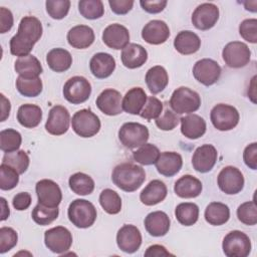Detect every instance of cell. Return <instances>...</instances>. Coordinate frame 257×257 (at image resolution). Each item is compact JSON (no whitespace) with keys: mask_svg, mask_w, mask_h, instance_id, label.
I'll return each instance as SVG.
<instances>
[{"mask_svg":"<svg viewBox=\"0 0 257 257\" xmlns=\"http://www.w3.org/2000/svg\"><path fill=\"white\" fill-rule=\"evenodd\" d=\"M68 185L73 193L80 196L89 195L94 190V181L92 178L81 172L71 175L68 180Z\"/></svg>","mask_w":257,"mask_h":257,"instance_id":"37","label":"cell"},{"mask_svg":"<svg viewBox=\"0 0 257 257\" xmlns=\"http://www.w3.org/2000/svg\"><path fill=\"white\" fill-rule=\"evenodd\" d=\"M22 143V137L19 132L13 128H6L0 132V149L4 153L18 151Z\"/></svg>","mask_w":257,"mask_h":257,"instance_id":"42","label":"cell"},{"mask_svg":"<svg viewBox=\"0 0 257 257\" xmlns=\"http://www.w3.org/2000/svg\"><path fill=\"white\" fill-rule=\"evenodd\" d=\"M149 137L148 127L139 122H125L118 131V139L121 145L127 149H136L145 145Z\"/></svg>","mask_w":257,"mask_h":257,"instance_id":"6","label":"cell"},{"mask_svg":"<svg viewBox=\"0 0 257 257\" xmlns=\"http://www.w3.org/2000/svg\"><path fill=\"white\" fill-rule=\"evenodd\" d=\"M108 4L111 11L117 15H124L130 12L134 6L132 0H109Z\"/></svg>","mask_w":257,"mask_h":257,"instance_id":"54","label":"cell"},{"mask_svg":"<svg viewBox=\"0 0 257 257\" xmlns=\"http://www.w3.org/2000/svg\"><path fill=\"white\" fill-rule=\"evenodd\" d=\"M222 57L228 67L241 68L249 63L251 51L244 42L232 41L223 48Z\"/></svg>","mask_w":257,"mask_h":257,"instance_id":"9","label":"cell"},{"mask_svg":"<svg viewBox=\"0 0 257 257\" xmlns=\"http://www.w3.org/2000/svg\"><path fill=\"white\" fill-rule=\"evenodd\" d=\"M147 98V94L142 87H133L123 96L121 101L122 110L131 114H140Z\"/></svg>","mask_w":257,"mask_h":257,"instance_id":"33","label":"cell"},{"mask_svg":"<svg viewBox=\"0 0 257 257\" xmlns=\"http://www.w3.org/2000/svg\"><path fill=\"white\" fill-rule=\"evenodd\" d=\"M160 151L158 147H156L153 144H145L141 146L136 152L133 154L134 160L144 166H150L153 165L157 162L159 156H160Z\"/></svg>","mask_w":257,"mask_h":257,"instance_id":"43","label":"cell"},{"mask_svg":"<svg viewBox=\"0 0 257 257\" xmlns=\"http://www.w3.org/2000/svg\"><path fill=\"white\" fill-rule=\"evenodd\" d=\"M41 119L42 110L36 104H22L17 110V120L24 127L33 128L40 123Z\"/></svg>","mask_w":257,"mask_h":257,"instance_id":"35","label":"cell"},{"mask_svg":"<svg viewBox=\"0 0 257 257\" xmlns=\"http://www.w3.org/2000/svg\"><path fill=\"white\" fill-rule=\"evenodd\" d=\"M58 214L59 210L57 207H47L38 203L32 210L31 217L36 224L40 226H46L56 220Z\"/></svg>","mask_w":257,"mask_h":257,"instance_id":"40","label":"cell"},{"mask_svg":"<svg viewBox=\"0 0 257 257\" xmlns=\"http://www.w3.org/2000/svg\"><path fill=\"white\" fill-rule=\"evenodd\" d=\"M43 32L40 20L34 16H24L19 23L18 31L15 34L18 38L34 45L41 37Z\"/></svg>","mask_w":257,"mask_h":257,"instance_id":"20","label":"cell"},{"mask_svg":"<svg viewBox=\"0 0 257 257\" xmlns=\"http://www.w3.org/2000/svg\"><path fill=\"white\" fill-rule=\"evenodd\" d=\"M169 36L170 28L163 20H151L142 30L143 39L147 43L153 45H159L166 42Z\"/></svg>","mask_w":257,"mask_h":257,"instance_id":"21","label":"cell"},{"mask_svg":"<svg viewBox=\"0 0 257 257\" xmlns=\"http://www.w3.org/2000/svg\"><path fill=\"white\" fill-rule=\"evenodd\" d=\"M89 68L93 76L96 78H106L114 71L115 60L109 53L98 52L91 57L89 61Z\"/></svg>","mask_w":257,"mask_h":257,"instance_id":"22","label":"cell"},{"mask_svg":"<svg viewBox=\"0 0 257 257\" xmlns=\"http://www.w3.org/2000/svg\"><path fill=\"white\" fill-rule=\"evenodd\" d=\"M38 203L47 207H58L62 200V193L59 186L52 180L43 179L35 186Z\"/></svg>","mask_w":257,"mask_h":257,"instance_id":"13","label":"cell"},{"mask_svg":"<svg viewBox=\"0 0 257 257\" xmlns=\"http://www.w3.org/2000/svg\"><path fill=\"white\" fill-rule=\"evenodd\" d=\"M163 111V102L156 96H149L147 101L140 112V115L143 118L148 120L158 118Z\"/></svg>","mask_w":257,"mask_h":257,"instance_id":"49","label":"cell"},{"mask_svg":"<svg viewBox=\"0 0 257 257\" xmlns=\"http://www.w3.org/2000/svg\"><path fill=\"white\" fill-rule=\"evenodd\" d=\"M70 115L66 107L54 105L49 110L48 118L45 122V130L53 136H61L69 128Z\"/></svg>","mask_w":257,"mask_h":257,"instance_id":"15","label":"cell"},{"mask_svg":"<svg viewBox=\"0 0 257 257\" xmlns=\"http://www.w3.org/2000/svg\"><path fill=\"white\" fill-rule=\"evenodd\" d=\"M79 13L86 19L100 18L104 13L103 3L100 0H81L78 2Z\"/></svg>","mask_w":257,"mask_h":257,"instance_id":"45","label":"cell"},{"mask_svg":"<svg viewBox=\"0 0 257 257\" xmlns=\"http://www.w3.org/2000/svg\"><path fill=\"white\" fill-rule=\"evenodd\" d=\"M180 121V118L178 117L177 113H175L173 110L169 109L168 107L164 110V112L156 118V124L157 126L162 131H172L174 130Z\"/></svg>","mask_w":257,"mask_h":257,"instance_id":"52","label":"cell"},{"mask_svg":"<svg viewBox=\"0 0 257 257\" xmlns=\"http://www.w3.org/2000/svg\"><path fill=\"white\" fill-rule=\"evenodd\" d=\"M44 243L51 252L62 254L70 249L72 245V235L65 227H53L45 231Z\"/></svg>","mask_w":257,"mask_h":257,"instance_id":"11","label":"cell"},{"mask_svg":"<svg viewBox=\"0 0 257 257\" xmlns=\"http://www.w3.org/2000/svg\"><path fill=\"white\" fill-rule=\"evenodd\" d=\"M121 62L130 69L143 66L148 60V52L146 48L137 43H128L121 51Z\"/></svg>","mask_w":257,"mask_h":257,"instance_id":"25","label":"cell"},{"mask_svg":"<svg viewBox=\"0 0 257 257\" xmlns=\"http://www.w3.org/2000/svg\"><path fill=\"white\" fill-rule=\"evenodd\" d=\"M42 81L39 77L24 78L18 76L16 79V88L18 92L27 97H35L42 91Z\"/></svg>","mask_w":257,"mask_h":257,"instance_id":"41","label":"cell"},{"mask_svg":"<svg viewBox=\"0 0 257 257\" xmlns=\"http://www.w3.org/2000/svg\"><path fill=\"white\" fill-rule=\"evenodd\" d=\"M99 204L102 209L110 215H115L121 210V199L119 195L111 189H104L100 193Z\"/></svg>","mask_w":257,"mask_h":257,"instance_id":"39","label":"cell"},{"mask_svg":"<svg viewBox=\"0 0 257 257\" xmlns=\"http://www.w3.org/2000/svg\"><path fill=\"white\" fill-rule=\"evenodd\" d=\"M112 183L124 192L138 190L146 180L145 170L132 163H121L114 167L111 174Z\"/></svg>","mask_w":257,"mask_h":257,"instance_id":"1","label":"cell"},{"mask_svg":"<svg viewBox=\"0 0 257 257\" xmlns=\"http://www.w3.org/2000/svg\"><path fill=\"white\" fill-rule=\"evenodd\" d=\"M64 98L72 104H80L86 101L91 93V85L83 76H73L69 78L63 86Z\"/></svg>","mask_w":257,"mask_h":257,"instance_id":"8","label":"cell"},{"mask_svg":"<svg viewBox=\"0 0 257 257\" xmlns=\"http://www.w3.org/2000/svg\"><path fill=\"white\" fill-rule=\"evenodd\" d=\"M210 118L213 125L221 132L233 130L239 122L238 110L230 104H216L210 112Z\"/></svg>","mask_w":257,"mask_h":257,"instance_id":"7","label":"cell"},{"mask_svg":"<svg viewBox=\"0 0 257 257\" xmlns=\"http://www.w3.org/2000/svg\"><path fill=\"white\" fill-rule=\"evenodd\" d=\"M121 94L115 89L106 88L96 98V106L106 115H117L122 111Z\"/></svg>","mask_w":257,"mask_h":257,"instance_id":"18","label":"cell"},{"mask_svg":"<svg viewBox=\"0 0 257 257\" xmlns=\"http://www.w3.org/2000/svg\"><path fill=\"white\" fill-rule=\"evenodd\" d=\"M238 220L248 226L256 225L257 223V206L255 201H248L241 204L237 209Z\"/></svg>","mask_w":257,"mask_h":257,"instance_id":"47","label":"cell"},{"mask_svg":"<svg viewBox=\"0 0 257 257\" xmlns=\"http://www.w3.org/2000/svg\"><path fill=\"white\" fill-rule=\"evenodd\" d=\"M157 171L165 177H173L180 172L183 166V159L179 153L164 152L161 153L155 163Z\"/></svg>","mask_w":257,"mask_h":257,"instance_id":"23","label":"cell"},{"mask_svg":"<svg viewBox=\"0 0 257 257\" xmlns=\"http://www.w3.org/2000/svg\"><path fill=\"white\" fill-rule=\"evenodd\" d=\"M117 247L125 253H135L142 245V234L134 225H123L116 234Z\"/></svg>","mask_w":257,"mask_h":257,"instance_id":"17","label":"cell"},{"mask_svg":"<svg viewBox=\"0 0 257 257\" xmlns=\"http://www.w3.org/2000/svg\"><path fill=\"white\" fill-rule=\"evenodd\" d=\"M32 199L29 193L27 192H20L16 194L12 200L13 207L18 211H23L28 209V207L31 205Z\"/></svg>","mask_w":257,"mask_h":257,"instance_id":"57","label":"cell"},{"mask_svg":"<svg viewBox=\"0 0 257 257\" xmlns=\"http://www.w3.org/2000/svg\"><path fill=\"white\" fill-rule=\"evenodd\" d=\"M19 182V174L12 167L1 164L0 166V189L9 191L14 189Z\"/></svg>","mask_w":257,"mask_h":257,"instance_id":"46","label":"cell"},{"mask_svg":"<svg viewBox=\"0 0 257 257\" xmlns=\"http://www.w3.org/2000/svg\"><path fill=\"white\" fill-rule=\"evenodd\" d=\"M222 249L227 257H246L251 252V241L242 231L234 230L224 237Z\"/></svg>","mask_w":257,"mask_h":257,"instance_id":"5","label":"cell"},{"mask_svg":"<svg viewBox=\"0 0 257 257\" xmlns=\"http://www.w3.org/2000/svg\"><path fill=\"white\" fill-rule=\"evenodd\" d=\"M203 186L199 179L192 175H184L177 180L174 186L175 194L183 199L198 197L202 192Z\"/></svg>","mask_w":257,"mask_h":257,"instance_id":"29","label":"cell"},{"mask_svg":"<svg viewBox=\"0 0 257 257\" xmlns=\"http://www.w3.org/2000/svg\"><path fill=\"white\" fill-rule=\"evenodd\" d=\"M140 4L146 12L151 14H157L162 12L166 8L168 2L166 0H153V1L142 0L140 1Z\"/></svg>","mask_w":257,"mask_h":257,"instance_id":"55","label":"cell"},{"mask_svg":"<svg viewBox=\"0 0 257 257\" xmlns=\"http://www.w3.org/2000/svg\"><path fill=\"white\" fill-rule=\"evenodd\" d=\"M169 255H173V254H171L164 246L158 245V244L148 247L145 252V256H147V257L148 256L160 257V256H169Z\"/></svg>","mask_w":257,"mask_h":257,"instance_id":"58","label":"cell"},{"mask_svg":"<svg viewBox=\"0 0 257 257\" xmlns=\"http://www.w3.org/2000/svg\"><path fill=\"white\" fill-rule=\"evenodd\" d=\"M219 19V8L213 3L199 5L192 14V23L199 30H209Z\"/></svg>","mask_w":257,"mask_h":257,"instance_id":"14","label":"cell"},{"mask_svg":"<svg viewBox=\"0 0 257 257\" xmlns=\"http://www.w3.org/2000/svg\"><path fill=\"white\" fill-rule=\"evenodd\" d=\"M1 121H4L10 113V109H11V104L8 98L5 97V95L3 93H1Z\"/></svg>","mask_w":257,"mask_h":257,"instance_id":"59","label":"cell"},{"mask_svg":"<svg viewBox=\"0 0 257 257\" xmlns=\"http://www.w3.org/2000/svg\"><path fill=\"white\" fill-rule=\"evenodd\" d=\"M222 69L213 59L203 58L198 60L193 67V75L196 80L205 86L216 83L221 76Z\"/></svg>","mask_w":257,"mask_h":257,"instance_id":"12","label":"cell"},{"mask_svg":"<svg viewBox=\"0 0 257 257\" xmlns=\"http://www.w3.org/2000/svg\"><path fill=\"white\" fill-rule=\"evenodd\" d=\"M95 35L91 27L87 25L73 26L67 33V41L70 46L76 49L89 47L94 41Z\"/></svg>","mask_w":257,"mask_h":257,"instance_id":"28","label":"cell"},{"mask_svg":"<svg viewBox=\"0 0 257 257\" xmlns=\"http://www.w3.org/2000/svg\"><path fill=\"white\" fill-rule=\"evenodd\" d=\"M29 157L26 152L20 150L12 153H6L2 159V164H6L15 169L19 175L26 172L29 167Z\"/></svg>","mask_w":257,"mask_h":257,"instance_id":"44","label":"cell"},{"mask_svg":"<svg viewBox=\"0 0 257 257\" xmlns=\"http://www.w3.org/2000/svg\"><path fill=\"white\" fill-rule=\"evenodd\" d=\"M217 158L218 153L213 145H202L201 147L197 148L193 154V168L199 173H208L214 168Z\"/></svg>","mask_w":257,"mask_h":257,"instance_id":"16","label":"cell"},{"mask_svg":"<svg viewBox=\"0 0 257 257\" xmlns=\"http://www.w3.org/2000/svg\"><path fill=\"white\" fill-rule=\"evenodd\" d=\"M46 62L49 68L55 72H63L70 68L72 56L64 48H53L46 55Z\"/></svg>","mask_w":257,"mask_h":257,"instance_id":"34","label":"cell"},{"mask_svg":"<svg viewBox=\"0 0 257 257\" xmlns=\"http://www.w3.org/2000/svg\"><path fill=\"white\" fill-rule=\"evenodd\" d=\"M167 194L168 189L165 183L161 180H153L141 192L140 200L146 206H154L164 201Z\"/></svg>","mask_w":257,"mask_h":257,"instance_id":"27","label":"cell"},{"mask_svg":"<svg viewBox=\"0 0 257 257\" xmlns=\"http://www.w3.org/2000/svg\"><path fill=\"white\" fill-rule=\"evenodd\" d=\"M72 130L81 138H91L100 130L99 117L90 109L83 108L76 111L71 119Z\"/></svg>","mask_w":257,"mask_h":257,"instance_id":"4","label":"cell"},{"mask_svg":"<svg viewBox=\"0 0 257 257\" xmlns=\"http://www.w3.org/2000/svg\"><path fill=\"white\" fill-rule=\"evenodd\" d=\"M239 33L244 40L255 44L257 42V20L255 18L243 20L239 25Z\"/></svg>","mask_w":257,"mask_h":257,"instance_id":"51","label":"cell"},{"mask_svg":"<svg viewBox=\"0 0 257 257\" xmlns=\"http://www.w3.org/2000/svg\"><path fill=\"white\" fill-rule=\"evenodd\" d=\"M180 121L182 135L190 140L199 139L206 133V121L202 116L198 114L190 113L181 117Z\"/></svg>","mask_w":257,"mask_h":257,"instance_id":"26","label":"cell"},{"mask_svg":"<svg viewBox=\"0 0 257 257\" xmlns=\"http://www.w3.org/2000/svg\"><path fill=\"white\" fill-rule=\"evenodd\" d=\"M146 83L149 90L153 94L160 93L163 91L169 83V75L167 70L161 66L156 65L151 67L146 73Z\"/></svg>","mask_w":257,"mask_h":257,"instance_id":"32","label":"cell"},{"mask_svg":"<svg viewBox=\"0 0 257 257\" xmlns=\"http://www.w3.org/2000/svg\"><path fill=\"white\" fill-rule=\"evenodd\" d=\"M175 216L180 224L184 226H192L198 221L199 207L195 203H181L176 207Z\"/></svg>","mask_w":257,"mask_h":257,"instance_id":"38","label":"cell"},{"mask_svg":"<svg viewBox=\"0 0 257 257\" xmlns=\"http://www.w3.org/2000/svg\"><path fill=\"white\" fill-rule=\"evenodd\" d=\"M243 160L246 166L250 169H257V143H252L245 148L243 152Z\"/></svg>","mask_w":257,"mask_h":257,"instance_id":"53","label":"cell"},{"mask_svg":"<svg viewBox=\"0 0 257 257\" xmlns=\"http://www.w3.org/2000/svg\"><path fill=\"white\" fill-rule=\"evenodd\" d=\"M170 218L163 211H155L147 215L144 224L147 232L154 237L165 236L170 230Z\"/></svg>","mask_w":257,"mask_h":257,"instance_id":"24","label":"cell"},{"mask_svg":"<svg viewBox=\"0 0 257 257\" xmlns=\"http://www.w3.org/2000/svg\"><path fill=\"white\" fill-rule=\"evenodd\" d=\"M170 106L178 114L192 113L200 108L201 97L197 91L186 86H181L172 93Z\"/></svg>","mask_w":257,"mask_h":257,"instance_id":"3","label":"cell"},{"mask_svg":"<svg viewBox=\"0 0 257 257\" xmlns=\"http://www.w3.org/2000/svg\"><path fill=\"white\" fill-rule=\"evenodd\" d=\"M1 206H2V211H1V221H4L6 220L9 215H10V210H9V207L7 205V202L4 198H1Z\"/></svg>","mask_w":257,"mask_h":257,"instance_id":"60","label":"cell"},{"mask_svg":"<svg viewBox=\"0 0 257 257\" xmlns=\"http://www.w3.org/2000/svg\"><path fill=\"white\" fill-rule=\"evenodd\" d=\"M14 69L19 76L24 78L39 77L43 70L40 61L31 54L19 57L14 63Z\"/></svg>","mask_w":257,"mask_h":257,"instance_id":"31","label":"cell"},{"mask_svg":"<svg viewBox=\"0 0 257 257\" xmlns=\"http://www.w3.org/2000/svg\"><path fill=\"white\" fill-rule=\"evenodd\" d=\"M174 46L175 49L183 55L193 54L200 49L201 39L195 32L183 30L175 37Z\"/></svg>","mask_w":257,"mask_h":257,"instance_id":"30","label":"cell"},{"mask_svg":"<svg viewBox=\"0 0 257 257\" xmlns=\"http://www.w3.org/2000/svg\"><path fill=\"white\" fill-rule=\"evenodd\" d=\"M67 216L75 227L85 229L93 225L97 213L91 202L84 199H75L68 207Z\"/></svg>","mask_w":257,"mask_h":257,"instance_id":"2","label":"cell"},{"mask_svg":"<svg viewBox=\"0 0 257 257\" xmlns=\"http://www.w3.org/2000/svg\"><path fill=\"white\" fill-rule=\"evenodd\" d=\"M244 177L239 169L233 166L223 168L218 177L217 184L222 192L227 195H236L244 188Z\"/></svg>","mask_w":257,"mask_h":257,"instance_id":"10","label":"cell"},{"mask_svg":"<svg viewBox=\"0 0 257 257\" xmlns=\"http://www.w3.org/2000/svg\"><path fill=\"white\" fill-rule=\"evenodd\" d=\"M102 41L111 49H123L130 42V32L123 25L113 23L103 30Z\"/></svg>","mask_w":257,"mask_h":257,"instance_id":"19","label":"cell"},{"mask_svg":"<svg viewBox=\"0 0 257 257\" xmlns=\"http://www.w3.org/2000/svg\"><path fill=\"white\" fill-rule=\"evenodd\" d=\"M18 240V235L16 231L10 227L0 228V253L4 254L10 251L14 246H16Z\"/></svg>","mask_w":257,"mask_h":257,"instance_id":"50","label":"cell"},{"mask_svg":"<svg viewBox=\"0 0 257 257\" xmlns=\"http://www.w3.org/2000/svg\"><path fill=\"white\" fill-rule=\"evenodd\" d=\"M13 23L14 19L12 12L5 7H0V32L5 33L9 31L12 28Z\"/></svg>","mask_w":257,"mask_h":257,"instance_id":"56","label":"cell"},{"mask_svg":"<svg viewBox=\"0 0 257 257\" xmlns=\"http://www.w3.org/2000/svg\"><path fill=\"white\" fill-rule=\"evenodd\" d=\"M46 11L48 15L56 20L63 19L69 11L70 1L69 0H47L45 2Z\"/></svg>","mask_w":257,"mask_h":257,"instance_id":"48","label":"cell"},{"mask_svg":"<svg viewBox=\"0 0 257 257\" xmlns=\"http://www.w3.org/2000/svg\"><path fill=\"white\" fill-rule=\"evenodd\" d=\"M205 220L213 226H221L228 222L230 210L226 204L220 202L210 203L205 210Z\"/></svg>","mask_w":257,"mask_h":257,"instance_id":"36","label":"cell"}]
</instances>
